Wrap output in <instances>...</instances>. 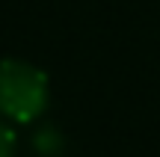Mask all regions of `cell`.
<instances>
[{
  "label": "cell",
  "mask_w": 160,
  "mask_h": 157,
  "mask_svg": "<svg viewBox=\"0 0 160 157\" xmlns=\"http://www.w3.org/2000/svg\"><path fill=\"white\" fill-rule=\"evenodd\" d=\"M51 86L48 74L24 59H3L0 62V113L18 125L39 119L48 107Z\"/></svg>",
  "instance_id": "1"
},
{
  "label": "cell",
  "mask_w": 160,
  "mask_h": 157,
  "mask_svg": "<svg viewBox=\"0 0 160 157\" xmlns=\"http://www.w3.org/2000/svg\"><path fill=\"white\" fill-rule=\"evenodd\" d=\"M0 157H15V134L0 122Z\"/></svg>",
  "instance_id": "2"
}]
</instances>
